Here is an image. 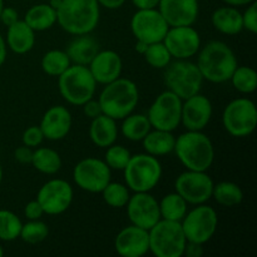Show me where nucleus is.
<instances>
[{
    "instance_id": "f257e3e1",
    "label": "nucleus",
    "mask_w": 257,
    "mask_h": 257,
    "mask_svg": "<svg viewBox=\"0 0 257 257\" xmlns=\"http://www.w3.org/2000/svg\"><path fill=\"white\" fill-rule=\"evenodd\" d=\"M196 64L203 80L220 84L230 80L238 63L235 52L225 42L211 40L200 48Z\"/></svg>"
},
{
    "instance_id": "f03ea898",
    "label": "nucleus",
    "mask_w": 257,
    "mask_h": 257,
    "mask_svg": "<svg viewBox=\"0 0 257 257\" xmlns=\"http://www.w3.org/2000/svg\"><path fill=\"white\" fill-rule=\"evenodd\" d=\"M100 5L97 0H62L57 9V24L72 35L90 34L99 24Z\"/></svg>"
},
{
    "instance_id": "7ed1b4c3",
    "label": "nucleus",
    "mask_w": 257,
    "mask_h": 257,
    "mask_svg": "<svg viewBox=\"0 0 257 257\" xmlns=\"http://www.w3.org/2000/svg\"><path fill=\"white\" fill-rule=\"evenodd\" d=\"M173 152L186 170L208 171L215 161L212 141L202 131H186L176 137Z\"/></svg>"
},
{
    "instance_id": "20e7f679",
    "label": "nucleus",
    "mask_w": 257,
    "mask_h": 257,
    "mask_svg": "<svg viewBox=\"0 0 257 257\" xmlns=\"http://www.w3.org/2000/svg\"><path fill=\"white\" fill-rule=\"evenodd\" d=\"M103 114L113 119H123L133 113L140 102V90L133 80L119 77L104 85L98 97Z\"/></svg>"
},
{
    "instance_id": "39448f33",
    "label": "nucleus",
    "mask_w": 257,
    "mask_h": 257,
    "mask_svg": "<svg viewBox=\"0 0 257 257\" xmlns=\"http://www.w3.org/2000/svg\"><path fill=\"white\" fill-rule=\"evenodd\" d=\"M59 93L65 102L82 107L87 100L94 98L97 82L89 68L85 65L72 64L58 77Z\"/></svg>"
},
{
    "instance_id": "423d86ee",
    "label": "nucleus",
    "mask_w": 257,
    "mask_h": 257,
    "mask_svg": "<svg viewBox=\"0 0 257 257\" xmlns=\"http://www.w3.org/2000/svg\"><path fill=\"white\" fill-rule=\"evenodd\" d=\"M124 172L125 186L133 192H150L162 178V165L157 157L148 153L131 156Z\"/></svg>"
},
{
    "instance_id": "0eeeda50",
    "label": "nucleus",
    "mask_w": 257,
    "mask_h": 257,
    "mask_svg": "<svg viewBox=\"0 0 257 257\" xmlns=\"http://www.w3.org/2000/svg\"><path fill=\"white\" fill-rule=\"evenodd\" d=\"M163 80L168 90L185 100L200 93L203 77L196 63L190 59H176L165 68Z\"/></svg>"
},
{
    "instance_id": "6e6552de",
    "label": "nucleus",
    "mask_w": 257,
    "mask_h": 257,
    "mask_svg": "<svg viewBox=\"0 0 257 257\" xmlns=\"http://www.w3.org/2000/svg\"><path fill=\"white\" fill-rule=\"evenodd\" d=\"M148 238L156 257H182L187 243L181 222L162 218L148 230Z\"/></svg>"
},
{
    "instance_id": "1a4fd4ad",
    "label": "nucleus",
    "mask_w": 257,
    "mask_h": 257,
    "mask_svg": "<svg viewBox=\"0 0 257 257\" xmlns=\"http://www.w3.org/2000/svg\"><path fill=\"white\" fill-rule=\"evenodd\" d=\"M222 124L226 132L236 138L248 137L257 127V108L250 98H236L225 107Z\"/></svg>"
},
{
    "instance_id": "9d476101",
    "label": "nucleus",
    "mask_w": 257,
    "mask_h": 257,
    "mask_svg": "<svg viewBox=\"0 0 257 257\" xmlns=\"http://www.w3.org/2000/svg\"><path fill=\"white\" fill-rule=\"evenodd\" d=\"M181 226L188 242L205 245L217 231L218 215L215 208L206 203L196 205L195 208L187 211L181 221Z\"/></svg>"
},
{
    "instance_id": "9b49d317",
    "label": "nucleus",
    "mask_w": 257,
    "mask_h": 257,
    "mask_svg": "<svg viewBox=\"0 0 257 257\" xmlns=\"http://www.w3.org/2000/svg\"><path fill=\"white\" fill-rule=\"evenodd\" d=\"M182 102L178 95L168 89L157 95L147 113L152 128L168 132L177 130L181 124Z\"/></svg>"
},
{
    "instance_id": "f8f14e48",
    "label": "nucleus",
    "mask_w": 257,
    "mask_h": 257,
    "mask_svg": "<svg viewBox=\"0 0 257 257\" xmlns=\"http://www.w3.org/2000/svg\"><path fill=\"white\" fill-rule=\"evenodd\" d=\"M213 180L207 171L186 170L175 182L176 192L182 196L188 205H202L212 198Z\"/></svg>"
},
{
    "instance_id": "ddd939ff",
    "label": "nucleus",
    "mask_w": 257,
    "mask_h": 257,
    "mask_svg": "<svg viewBox=\"0 0 257 257\" xmlns=\"http://www.w3.org/2000/svg\"><path fill=\"white\" fill-rule=\"evenodd\" d=\"M170 25L162 17L157 8L152 9H137L131 19V32L136 40L153 44L163 42Z\"/></svg>"
},
{
    "instance_id": "4468645a",
    "label": "nucleus",
    "mask_w": 257,
    "mask_h": 257,
    "mask_svg": "<svg viewBox=\"0 0 257 257\" xmlns=\"http://www.w3.org/2000/svg\"><path fill=\"white\" fill-rule=\"evenodd\" d=\"M110 168L104 160L87 157L79 161L73 170V180L80 190L89 193H100L110 182Z\"/></svg>"
},
{
    "instance_id": "2eb2a0df",
    "label": "nucleus",
    "mask_w": 257,
    "mask_h": 257,
    "mask_svg": "<svg viewBox=\"0 0 257 257\" xmlns=\"http://www.w3.org/2000/svg\"><path fill=\"white\" fill-rule=\"evenodd\" d=\"M74 197L72 185L62 178L47 181L37 193L38 202L45 215H62L70 207Z\"/></svg>"
},
{
    "instance_id": "dca6fc26",
    "label": "nucleus",
    "mask_w": 257,
    "mask_h": 257,
    "mask_svg": "<svg viewBox=\"0 0 257 257\" xmlns=\"http://www.w3.org/2000/svg\"><path fill=\"white\" fill-rule=\"evenodd\" d=\"M163 44L175 59H191L197 55L201 48L200 33L193 25L185 27H170Z\"/></svg>"
},
{
    "instance_id": "f3484780",
    "label": "nucleus",
    "mask_w": 257,
    "mask_h": 257,
    "mask_svg": "<svg viewBox=\"0 0 257 257\" xmlns=\"http://www.w3.org/2000/svg\"><path fill=\"white\" fill-rule=\"evenodd\" d=\"M125 207L131 223L145 230H150L161 220L158 201L150 192H135Z\"/></svg>"
},
{
    "instance_id": "a211bd4d",
    "label": "nucleus",
    "mask_w": 257,
    "mask_h": 257,
    "mask_svg": "<svg viewBox=\"0 0 257 257\" xmlns=\"http://www.w3.org/2000/svg\"><path fill=\"white\" fill-rule=\"evenodd\" d=\"M212 103L206 95L197 93L182 102L181 123L186 131H203L212 118Z\"/></svg>"
},
{
    "instance_id": "6ab92c4d",
    "label": "nucleus",
    "mask_w": 257,
    "mask_h": 257,
    "mask_svg": "<svg viewBox=\"0 0 257 257\" xmlns=\"http://www.w3.org/2000/svg\"><path fill=\"white\" fill-rule=\"evenodd\" d=\"M157 9L170 27L193 25L198 19V0H160Z\"/></svg>"
},
{
    "instance_id": "aec40b11",
    "label": "nucleus",
    "mask_w": 257,
    "mask_h": 257,
    "mask_svg": "<svg viewBox=\"0 0 257 257\" xmlns=\"http://www.w3.org/2000/svg\"><path fill=\"white\" fill-rule=\"evenodd\" d=\"M114 248L123 257H142L150 252L148 230L132 225L122 228L115 236Z\"/></svg>"
},
{
    "instance_id": "412c9836",
    "label": "nucleus",
    "mask_w": 257,
    "mask_h": 257,
    "mask_svg": "<svg viewBox=\"0 0 257 257\" xmlns=\"http://www.w3.org/2000/svg\"><path fill=\"white\" fill-rule=\"evenodd\" d=\"M97 84H108L122 74L123 62L120 55L112 49L99 50L88 65Z\"/></svg>"
},
{
    "instance_id": "4be33fe9",
    "label": "nucleus",
    "mask_w": 257,
    "mask_h": 257,
    "mask_svg": "<svg viewBox=\"0 0 257 257\" xmlns=\"http://www.w3.org/2000/svg\"><path fill=\"white\" fill-rule=\"evenodd\" d=\"M72 123V114L67 107L53 105L44 113L39 127L45 140L60 141L69 135Z\"/></svg>"
},
{
    "instance_id": "5701e85b",
    "label": "nucleus",
    "mask_w": 257,
    "mask_h": 257,
    "mask_svg": "<svg viewBox=\"0 0 257 257\" xmlns=\"http://www.w3.org/2000/svg\"><path fill=\"white\" fill-rule=\"evenodd\" d=\"M99 43L90 34L75 35L73 40L65 48V53L69 57L72 64H79L88 67L93 58L99 52Z\"/></svg>"
},
{
    "instance_id": "b1692460",
    "label": "nucleus",
    "mask_w": 257,
    "mask_h": 257,
    "mask_svg": "<svg viewBox=\"0 0 257 257\" xmlns=\"http://www.w3.org/2000/svg\"><path fill=\"white\" fill-rule=\"evenodd\" d=\"M5 43L15 54H27L35 45V32L24 20L19 19L8 27Z\"/></svg>"
},
{
    "instance_id": "393cba45",
    "label": "nucleus",
    "mask_w": 257,
    "mask_h": 257,
    "mask_svg": "<svg viewBox=\"0 0 257 257\" xmlns=\"http://www.w3.org/2000/svg\"><path fill=\"white\" fill-rule=\"evenodd\" d=\"M117 120L105 114L93 118L89 125V138L97 147L107 148L114 145L118 138Z\"/></svg>"
},
{
    "instance_id": "a878e982",
    "label": "nucleus",
    "mask_w": 257,
    "mask_h": 257,
    "mask_svg": "<svg viewBox=\"0 0 257 257\" xmlns=\"http://www.w3.org/2000/svg\"><path fill=\"white\" fill-rule=\"evenodd\" d=\"M211 23L217 32L225 35H237L243 30L242 13L230 5L217 8L212 13Z\"/></svg>"
},
{
    "instance_id": "bb28decb",
    "label": "nucleus",
    "mask_w": 257,
    "mask_h": 257,
    "mask_svg": "<svg viewBox=\"0 0 257 257\" xmlns=\"http://www.w3.org/2000/svg\"><path fill=\"white\" fill-rule=\"evenodd\" d=\"M142 145L146 153L155 157H162L175 151L176 137L172 132L152 128L142 140Z\"/></svg>"
},
{
    "instance_id": "cd10ccee",
    "label": "nucleus",
    "mask_w": 257,
    "mask_h": 257,
    "mask_svg": "<svg viewBox=\"0 0 257 257\" xmlns=\"http://www.w3.org/2000/svg\"><path fill=\"white\" fill-rule=\"evenodd\" d=\"M25 23L37 32H45L57 24V10L47 3L35 4L28 9L24 17Z\"/></svg>"
},
{
    "instance_id": "c85d7f7f",
    "label": "nucleus",
    "mask_w": 257,
    "mask_h": 257,
    "mask_svg": "<svg viewBox=\"0 0 257 257\" xmlns=\"http://www.w3.org/2000/svg\"><path fill=\"white\" fill-rule=\"evenodd\" d=\"M120 132L123 137L131 142H142L147 133L152 130L147 114L142 113H131L123 118Z\"/></svg>"
},
{
    "instance_id": "c756f323",
    "label": "nucleus",
    "mask_w": 257,
    "mask_h": 257,
    "mask_svg": "<svg viewBox=\"0 0 257 257\" xmlns=\"http://www.w3.org/2000/svg\"><path fill=\"white\" fill-rule=\"evenodd\" d=\"M30 165L43 175H55L62 168V157L53 148L39 147L33 151Z\"/></svg>"
},
{
    "instance_id": "7c9ffc66",
    "label": "nucleus",
    "mask_w": 257,
    "mask_h": 257,
    "mask_svg": "<svg viewBox=\"0 0 257 257\" xmlns=\"http://www.w3.org/2000/svg\"><path fill=\"white\" fill-rule=\"evenodd\" d=\"M158 205H160V215L162 220L181 222L188 211V203L177 192L163 196Z\"/></svg>"
},
{
    "instance_id": "2f4dec72",
    "label": "nucleus",
    "mask_w": 257,
    "mask_h": 257,
    "mask_svg": "<svg viewBox=\"0 0 257 257\" xmlns=\"http://www.w3.org/2000/svg\"><path fill=\"white\" fill-rule=\"evenodd\" d=\"M212 198L223 207H235L242 202L243 192L237 183L222 181L213 185Z\"/></svg>"
},
{
    "instance_id": "473e14b6",
    "label": "nucleus",
    "mask_w": 257,
    "mask_h": 257,
    "mask_svg": "<svg viewBox=\"0 0 257 257\" xmlns=\"http://www.w3.org/2000/svg\"><path fill=\"white\" fill-rule=\"evenodd\" d=\"M72 65L69 57L65 53V50L52 49L45 53L40 62L43 72L50 77H59L62 73H64L68 68Z\"/></svg>"
},
{
    "instance_id": "72a5a7b5",
    "label": "nucleus",
    "mask_w": 257,
    "mask_h": 257,
    "mask_svg": "<svg viewBox=\"0 0 257 257\" xmlns=\"http://www.w3.org/2000/svg\"><path fill=\"white\" fill-rule=\"evenodd\" d=\"M230 80L233 88L242 94H251L257 88L256 70L251 67H246V65H242V67L237 65V68L233 70Z\"/></svg>"
},
{
    "instance_id": "f704fd0d",
    "label": "nucleus",
    "mask_w": 257,
    "mask_h": 257,
    "mask_svg": "<svg viewBox=\"0 0 257 257\" xmlns=\"http://www.w3.org/2000/svg\"><path fill=\"white\" fill-rule=\"evenodd\" d=\"M100 193H102L104 202L113 208L125 207L131 197L130 188L124 183L112 182V181L103 188Z\"/></svg>"
},
{
    "instance_id": "c9c22d12",
    "label": "nucleus",
    "mask_w": 257,
    "mask_h": 257,
    "mask_svg": "<svg viewBox=\"0 0 257 257\" xmlns=\"http://www.w3.org/2000/svg\"><path fill=\"white\" fill-rule=\"evenodd\" d=\"M23 222L14 212L0 210V240L5 242L17 240L20 236Z\"/></svg>"
},
{
    "instance_id": "e433bc0d",
    "label": "nucleus",
    "mask_w": 257,
    "mask_h": 257,
    "mask_svg": "<svg viewBox=\"0 0 257 257\" xmlns=\"http://www.w3.org/2000/svg\"><path fill=\"white\" fill-rule=\"evenodd\" d=\"M143 57L146 62L156 69H165L173 59L163 42L148 44L147 49L143 53Z\"/></svg>"
},
{
    "instance_id": "4c0bfd02",
    "label": "nucleus",
    "mask_w": 257,
    "mask_h": 257,
    "mask_svg": "<svg viewBox=\"0 0 257 257\" xmlns=\"http://www.w3.org/2000/svg\"><path fill=\"white\" fill-rule=\"evenodd\" d=\"M48 235H49V227L47 223L40 220H29L27 223H23L19 237L24 242L35 245L43 242Z\"/></svg>"
},
{
    "instance_id": "58836bf2",
    "label": "nucleus",
    "mask_w": 257,
    "mask_h": 257,
    "mask_svg": "<svg viewBox=\"0 0 257 257\" xmlns=\"http://www.w3.org/2000/svg\"><path fill=\"white\" fill-rule=\"evenodd\" d=\"M131 152L120 145H112L107 147V152L104 156V162L107 163L110 170L123 171L131 160Z\"/></svg>"
},
{
    "instance_id": "ea45409f",
    "label": "nucleus",
    "mask_w": 257,
    "mask_h": 257,
    "mask_svg": "<svg viewBox=\"0 0 257 257\" xmlns=\"http://www.w3.org/2000/svg\"><path fill=\"white\" fill-rule=\"evenodd\" d=\"M44 140V135H43L39 125H32V127L27 128V130L23 132L22 136L23 145L28 146V147L30 148L39 147Z\"/></svg>"
},
{
    "instance_id": "a19ab883",
    "label": "nucleus",
    "mask_w": 257,
    "mask_h": 257,
    "mask_svg": "<svg viewBox=\"0 0 257 257\" xmlns=\"http://www.w3.org/2000/svg\"><path fill=\"white\" fill-rule=\"evenodd\" d=\"M243 29L256 34L257 33V3L253 2L247 5L245 12L242 13Z\"/></svg>"
},
{
    "instance_id": "79ce46f5",
    "label": "nucleus",
    "mask_w": 257,
    "mask_h": 257,
    "mask_svg": "<svg viewBox=\"0 0 257 257\" xmlns=\"http://www.w3.org/2000/svg\"><path fill=\"white\" fill-rule=\"evenodd\" d=\"M24 215L28 220H40L43 217V215H45L44 210H43L42 205L38 202V200L30 201L25 205L24 207Z\"/></svg>"
},
{
    "instance_id": "37998d69",
    "label": "nucleus",
    "mask_w": 257,
    "mask_h": 257,
    "mask_svg": "<svg viewBox=\"0 0 257 257\" xmlns=\"http://www.w3.org/2000/svg\"><path fill=\"white\" fill-rule=\"evenodd\" d=\"M82 107H83V113H84L88 118H90V119L103 114V110H102V107H100L99 102H98V99H94V98L87 100Z\"/></svg>"
},
{
    "instance_id": "c03bdc74",
    "label": "nucleus",
    "mask_w": 257,
    "mask_h": 257,
    "mask_svg": "<svg viewBox=\"0 0 257 257\" xmlns=\"http://www.w3.org/2000/svg\"><path fill=\"white\" fill-rule=\"evenodd\" d=\"M14 158L22 165H30L33 158V148L23 145L14 151Z\"/></svg>"
},
{
    "instance_id": "a18cd8bd",
    "label": "nucleus",
    "mask_w": 257,
    "mask_h": 257,
    "mask_svg": "<svg viewBox=\"0 0 257 257\" xmlns=\"http://www.w3.org/2000/svg\"><path fill=\"white\" fill-rule=\"evenodd\" d=\"M19 20V14H18L17 9L12 7H5L3 8L2 14H0V23L5 25V27H10L12 24H14L15 22Z\"/></svg>"
},
{
    "instance_id": "49530a36",
    "label": "nucleus",
    "mask_w": 257,
    "mask_h": 257,
    "mask_svg": "<svg viewBox=\"0 0 257 257\" xmlns=\"http://www.w3.org/2000/svg\"><path fill=\"white\" fill-rule=\"evenodd\" d=\"M202 255H203V245H201V243H196V242H188L187 241L183 256L201 257Z\"/></svg>"
},
{
    "instance_id": "de8ad7c7",
    "label": "nucleus",
    "mask_w": 257,
    "mask_h": 257,
    "mask_svg": "<svg viewBox=\"0 0 257 257\" xmlns=\"http://www.w3.org/2000/svg\"><path fill=\"white\" fill-rule=\"evenodd\" d=\"M137 9H152L157 8L160 0H131Z\"/></svg>"
},
{
    "instance_id": "09e8293b",
    "label": "nucleus",
    "mask_w": 257,
    "mask_h": 257,
    "mask_svg": "<svg viewBox=\"0 0 257 257\" xmlns=\"http://www.w3.org/2000/svg\"><path fill=\"white\" fill-rule=\"evenodd\" d=\"M97 2L99 3L100 7L105 8V9L115 10V9H119L120 7H123L125 0H97Z\"/></svg>"
},
{
    "instance_id": "8fccbe9b",
    "label": "nucleus",
    "mask_w": 257,
    "mask_h": 257,
    "mask_svg": "<svg viewBox=\"0 0 257 257\" xmlns=\"http://www.w3.org/2000/svg\"><path fill=\"white\" fill-rule=\"evenodd\" d=\"M8 55V47L5 43V38L0 34V67L5 63Z\"/></svg>"
},
{
    "instance_id": "3c124183",
    "label": "nucleus",
    "mask_w": 257,
    "mask_h": 257,
    "mask_svg": "<svg viewBox=\"0 0 257 257\" xmlns=\"http://www.w3.org/2000/svg\"><path fill=\"white\" fill-rule=\"evenodd\" d=\"M256 2V0H223L226 5H230V7H247L251 3Z\"/></svg>"
},
{
    "instance_id": "603ef678",
    "label": "nucleus",
    "mask_w": 257,
    "mask_h": 257,
    "mask_svg": "<svg viewBox=\"0 0 257 257\" xmlns=\"http://www.w3.org/2000/svg\"><path fill=\"white\" fill-rule=\"evenodd\" d=\"M147 47H148V44H146V43L137 40V42H136V45H135V49H136V52L138 53V54L143 55V53L146 52Z\"/></svg>"
},
{
    "instance_id": "864d4df0",
    "label": "nucleus",
    "mask_w": 257,
    "mask_h": 257,
    "mask_svg": "<svg viewBox=\"0 0 257 257\" xmlns=\"http://www.w3.org/2000/svg\"><path fill=\"white\" fill-rule=\"evenodd\" d=\"M48 4H49L50 7L53 8V9L57 10L58 8L60 7V4H62V0H50V2L48 3Z\"/></svg>"
},
{
    "instance_id": "5fc2aeb1",
    "label": "nucleus",
    "mask_w": 257,
    "mask_h": 257,
    "mask_svg": "<svg viewBox=\"0 0 257 257\" xmlns=\"http://www.w3.org/2000/svg\"><path fill=\"white\" fill-rule=\"evenodd\" d=\"M2 182H3V167L2 165H0V186H2Z\"/></svg>"
},
{
    "instance_id": "6e6d98bb",
    "label": "nucleus",
    "mask_w": 257,
    "mask_h": 257,
    "mask_svg": "<svg viewBox=\"0 0 257 257\" xmlns=\"http://www.w3.org/2000/svg\"><path fill=\"white\" fill-rule=\"evenodd\" d=\"M3 8H4V2H3V0H0V14H2Z\"/></svg>"
},
{
    "instance_id": "4d7b16f0",
    "label": "nucleus",
    "mask_w": 257,
    "mask_h": 257,
    "mask_svg": "<svg viewBox=\"0 0 257 257\" xmlns=\"http://www.w3.org/2000/svg\"><path fill=\"white\" fill-rule=\"evenodd\" d=\"M4 255V248H3V246L0 245V257Z\"/></svg>"
}]
</instances>
